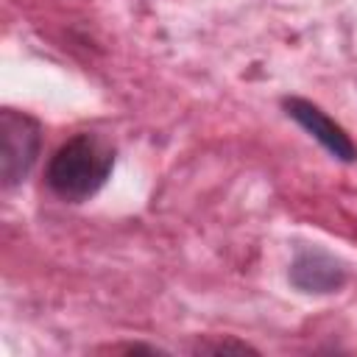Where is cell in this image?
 <instances>
[{
  "instance_id": "obj_5",
  "label": "cell",
  "mask_w": 357,
  "mask_h": 357,
  "mask_svg": "<svg viewBox=\"0 0 357 357\" xmlns=\"http://www.w3.org/2000/svg\"><path fill=\"white\" fill-rule=\"evenodd\" d=\"M198 351H257L243 340H218V343H198Z\"/></svg>"
},
{
  "instance_id": "obj_3",
  "label": "cell",
  "mask_w": 357,
  "mask_h": 357,
  "mask_svg": "<svg viewBox=\"0 0 357 357\" xmlns=\"http://www.w3.org/2000/svg\"><path fill=\"white\" fill-rule=\"evenodd\" d=\"M290 284L307 296H329L337 293L346 279L349 268L343 259L329 254L326 248L318 245H298L290 262Z\"/></svg>"
},
{
  "instance_id": "obj_2",
  "label": "cell",
  "mask_w": 357,
  "mask_h": 357,
  "mask_svg": "<svg viewBox=\"0 0 357 357\" xmlns=\"http://www.w3.org/2000/svg\"><path fill=\"white\" fill-rule=\"evenodd\" d=\"M42 148V126L25 112H0V176L6 187L20 184L36 165Z\"/></svg>"
},
{
  "instance_id": "obj_4",
  "label": "cell",
  "mask_w": 357,
  "mask_h": 357,
  "mask_svg": "<svg viewBox=\"0 0 357 357\" xmlns=\"http://www.w3.org/2000/svg\"><path fill=\"white\" fill-rule=\"evenodd\" d=\"M282 109L290 120H296L329 156H335L337 162H357V145L354 139L346 134V128L340 123H335L321 106H315L312 100L307 98H298V95H290V98H282Z\"/></svg>"
},
{
  "instance_id": "obj_1",
  "label": "cell",
  "mask_w": 357,
  "mask_h": 357,
  "mask_svg": "<svg viewBox=\"0 0 357 357\" xmlns=\"http://www.w3.org/2000/svg\"><path fill=\"white\" fill-rule=\"evenodd\" d=\"M114 170V145L100 134L81 131L61 142L47 162L45 181L67 204L89 201Z\"/></svg>"
}]
</instances>
